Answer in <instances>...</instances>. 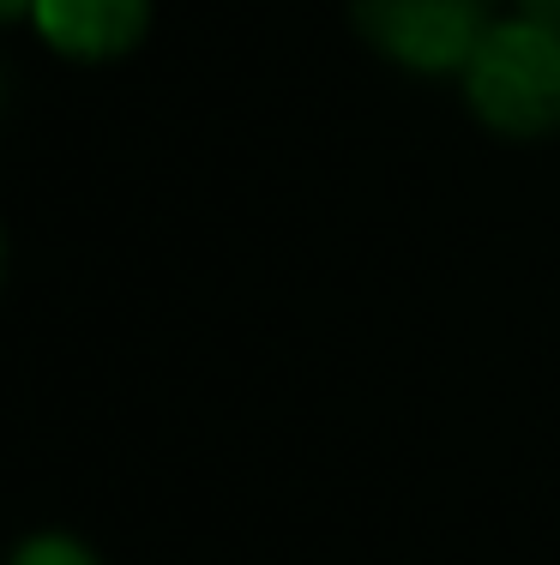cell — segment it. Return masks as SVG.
I'll list each match as a JSON object with an SVG mask.
<instances>
[{
	"mask_svg": "<svg viewBox=\"0 0 560 565\" xmlns=\"http://www.w3.org/2000/svg\"><path fill=\"white\" fill-rule=\"evenodd\" d=\"M350 12L385 61L416 73L464 66L488 31V0H350Z\"/></svg>",
	"mask_w": 560,
	"mask_h": 565,
	"instance_id": "obj_2",
	"label": "cell"
},
{
	"mask_svg": "<svg viewBox=\"0 0 560 565\" xmlns=\"http://www.w3.org/2000/svg\"><path fill=\"white\" fill-rule=\"evenodd\" d=\"M24 7H31V0H0V24H7V19H19Z\"/></svg>",
	"mask_w": 560,
	"mask_h": 565,
	"instance_id": "obj_6",
	"label": "cell"
},
{
	"mask_svg": "<svg viewBox=\"0 0 560 565\" xmlns=\"http://www.w3.org/2000/svg\"><path fill=\"white\" fill-rule=\"evenodd\" d=\"M12 565H97L85 542H73V535H36V542H24Z\"/></svg>",
	"mask_w": 560,
	"mask_h": 565,
	"instance_id": "obj_4",
	"label": "cell"
},
{
	"mask_svg": "<svg viewBox=\"0 0 560 565\" xmlns=\"http://www.w3.org/2000/svg\"><path fill=\"white\" fill-rule=\"evenodd\" d=\"M464 97L506 139L560 132V36L530 24L525 12L488 24L464 61Z\"/></svg>",
	"mask_w": 560,
	"mask_h": 565,
	"instance_id": "obj_1",
	"label": "cell"
},
{
	"mask_svg": "<svg viewBox=\"0 0 560 565\" xmlns=\"http://www.w3.org/2000/svg\"><path fill=\"white\" fill-rule=\"evenodd\" d=\"M31 19L61 55L115 61L151 24V0H31Z\"/></svg>",
	"mask_w": 560,
	"mask_h": 565,
	"instance_id": "obj_3",
	"label": "cell"
},
{
	"mask_svg": "<svg viewBox=\"0 0 560 565\" xmlns=\"http://www.w3.org/2000/svg\"><path fill=\"white\" fill-rule=\"evenodd\" d=\"M0 259H7V253H0Z\"/></svg>",
	"mask_w": 560,
	"mask_h": 565,
	"instance_id": "obj_7",
	"label": "cell"
},
{
	"mask_svg": "<svg viewBox=\"0 0 560 565\" xmlns=\"http://www.w3.org/2000/svg\"><path fill=\"white\" fill-rule=\"evenodd\" d=\"M518 12H525L530 24H542V31L560 36V0H518Z\"/></svg>",
	"mask_w": 560,
	"mask_h": 565,
	"instance_id": "obj_5",
	"label": "cell"
}]
</instances>
